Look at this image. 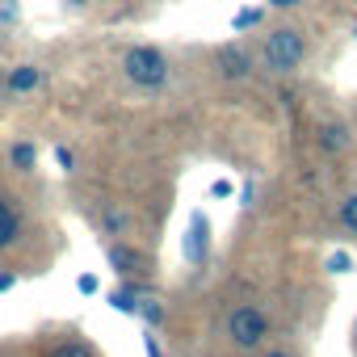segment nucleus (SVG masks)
<instances>
[{
	"instance_id": "nucleus-6",
	"label": "nucleus",
	"mask_w": 357,
	"mask_h": 357,
	"mask_svg": "<svg viewBox=\"0 0 357 357\" xmlns=\"http://www.w3.org/2000/svg\"><path fill=\"white\" fill-rule=\"evenodd\" d=\"M17 236H22V219H17V211H13L9 202H0V248L17 244Z\"/></svg>"
},
{
	"instance_id": "nucleus-19",
	"label": "nucleus",
	"mask_w": 357,
	"mask_h": 357,
	"mask_svg": "<svg viewBox=\"0 0 357 357\" xmlns=\"http://www.w3.org/2000/svg\"><path fill=\"white\" fill-rule=\"evenodd\" d=\"M211 194H215V198H227V194H231V185H227V181H215V185H211Z\"/></svg>"
},
{
	"instance_id": "nucleus-10",
	"label": "nucleus",
	"mask_w": 357,
	"mask_h": 357,
	"mask_svg": "<svg viewBox=\"0 0 357 357\" xmlns=\"http://www.w3.org/2000/svg\"><path fill=\"white\" fill-rule=\"evenodd\" d=\"M9 160H13V168H22V172H30V168H34V147H30V143H13V151H9Z\"/></svg>"
},
{
	"instance_id": "nucleus-1",
	"label": "nucleus",
	"mask_w": 357,
	"mask_h": 357,
	"mask_svg": "<svg viewBox=\"0 0 357 357\" xmlns=\"http://www.w3.org/2000/svg\"><path fill=\"white\" fill-rule=\"evenodd\" d=\"M122 72H126V80L139 84V89H160V84L168 80V59H164L155 47H130L126 59H122Z\"/></svg>"
},
{
	"instance_id": "nucleus-5",
	"label": "nucleus",
	"mask_w": 357,
	"mask_h": 357,
	"mask_svg": "<svg viewBox=\"0 0 357 357\" xmlns=\"http://www.w3.org/2000/svg\"><path fill=\"white\" fill-rule=\"evenodd\" d=\"M206 231H211V227H206V219H202V215H194V223H190V236H185V257H190L194 265L206 257Z\"/></svg>"
},
{
	"instance_id": "nucleus-15",
	"label": "nucleus",
	"mask_w": 357,
	"mask_h": 357,
	"mask_svg": "<svg viewBox=\"0 0 357 357\" xmlns=\"http://www.w3.org/2000/svg\"><path fill=\"white\" fill-rule=\"evenodd\" d=\"M17 22V0H0V26H13Z\"/></svg>"
},
{
	"instance_id": "nucleus-7",
	"label": "nucleus",
	"mask_w": 357,
	"mask_h": 357,
	"mask_svg": "<svg viewBox=\"0 0 357 357\" xmlns=\"http://www.w3.org/2000/svg\"><path fill=\"white\" fill-rule=\"evenodd\" d=\"M38 80H43V72L34 63H22L9 72V93H30V89H38Z\"/></svg>"
},
{
	"instance_id": "nucleus-20",
	"label": "nucleus",
	"mask_w": 357,
	"mask_h": 357,
	"mask_svg": "<svg viewBox=\"0 0 357 357\" xmlns=\"http://www.w3.org/2000/svg\"><path fill=\"white\" fill-rule=\"evenodd\" d=\"M93 290H97V278L84 273V278H80V294H93Z\"/></svg>"
},
{
	"instance_id": "nucleus-13",
	"label": "nucleus",
	"mask_w": 357,
	"mask_h": 357,
	"mask_svg": "<svg viewBox=\"0 0 357 357\" xmlns=\"http://www.w3.org/2000/svg\"><path fill=\"white\" fill-rule=\"evenodd\" d=\"M109 303H114V307H118V311H126V315H130V311H135V303H139V298H135V290H114V294H109Z\"/></svg>"
},
{
	"instance_id": "nucleus-24",
	"label": "nucleus",
	"mask_w": 357,
	"mask_h": 357,
	"mask_svg": "<svg viewBox=\"0 0 357 357\" xmlns=\"http://www.w3.org/2000/svg\"><path fill=\"white\" fill-rule=\"evenodd\" d=\"M72 5H89V0H72Z\"/></svg>"
},
{
	"instance_id": "nucleus-9",
	"label": "nucleus",
	"mask_w": 357,
	"mask_h": 357,
	"mask_svg": "<svg viewBox=\"0 0 357 357\" xmlns=\"http://www.w3.org/2000/svg\"><path fill=\"white\" fill-rule=\"evenodd\" d=\"M319 135H324V139H319V143H324V147H328V151H340V147H344V143H349V130H344V126H340V122H328V126H324V130H319Z\"/></svg>"
},
{
	"instance_id": "nucleus-22",
	"label": "nucleus",
	"mask_w": 357,
	"mask_h": 357,
	"mask_svg": "<svg viewBox=\"0 0 357 357\" xmlns=\"http://www.w3.org/2000/svg\"><path fill=\"white\" fill-rule=\"evenodd\" d=\"M13 282H17V278H13V273H0V290H9V286H13Z\"/></svg>"
},
{
	"instance_id": "nucleus-21",
	"label": "nucleus",
	"mask_w": 357,
	"mask_h": 357,
	"mask_svg": "<svg viewBox=\"0 0 357 357\" xmlns=\"http://www.w3.org/2000/svg\"><path fill=\"white\" fill-rule=\"evenodd\" d=\"M269 5H273V9H294L298 0H269Z\"/></svg>"
},
{
	"instance_id": "nucleus-17",
	"label": "nucleus",
	"mask_w": 357,
	"mask_h": 357,
	"mask_svg": "<svg viewBox=\"0 0 357 357\" xmlns=\"http://www.w3.org/2000/svg\"><path fill=\"white\" fill-rule=\"evenodd\" d=\"M126 227V215L122 211H105V231H122Z\"/></svg>"
},
{
	"instance_id": "nucleus-3",
	"label": "nucleus",
	"mask_w": 357,
	"mask_h": 357,
	"mask_svg": "<svg viewBox=\"0 0 357 357\" xmlns=\"http://www.w3.org/2000/svg\"><path fill=\"white\" fill-rule=\"evenodd\" d=\"M227 332H231V340H236L240 349H257V344L265 340L269 324H265V315H261L257 307H236L231 319H227Z\"/></svg>"
},
{
	"instance_id": "nucleus-4",
	"label": "nucleus",
	"mask_w": 357,
	"mask_h": 357,
	"mask_svg": "<svg viewBox=\"0 0 357 357\" xmlns=\"http://www.w3.org/2000/svg\"><path fill=\"white\" fill-rule=\"evenodd\" d=\"M219 72H223L227 80H244V76H248V55H244L240 47H223V51H219Z\"/></svg>"
},
{
	"instance_id": "nucleus-14",
	"label": "nucleus",
	"mask_w": 357,
	"mask_h": 357,
	"mask_svg": "<svg viewBox=\"0 0 357 357\" xmlns=\"http://www.w3.org/2000/svg\"><path fill=\"white\" fill-rule=\"evenodd\" d=\"M340 223H344L349 231H357V194H353V198L340 206Z\"/></svg>"
},
{
	"instance_id": "nucleus-8",
	"label": "nucleus",
	"mask_w": 357,
	"mask_h": 357,
	"mask_svg": "<svg viewBox=\"0 0 357 357\" xmlns=\"http://www.w3.org/2000/svg\"><path fill=\"white\" fill-rule=\"evenodd\" d=\"M109 265H114L118 273H135V269H139V252L126 248V244H114V248H109Z\"/></svg>"
},
{
	"instance_id": "nucleus-18",
	"label": "nucleus",
	"mask_w": 357,
	"mask_h": 357,
	"mask_svg": "<svg viewBox=\"0 0 357 357\" xmlns=\"http://www.w3.org/2000/svg\"><path fill=\"white\" fill-rule=\"evenodd\" d=\"M328 269H332V273H344V269H349V257H344V252H332V257H328Z\"/></svg>"
},
{
	"instance_id": "nucleus-23",
	"label": "nucleus",
	"mask_w": 357,
	"mask_h": 357,
	"mask_svg": "<svg viewBox=\"0 0 357 357\" xmlns=\"http://www.w3.org/2000/svg\"><path fill=\"white\" fill-rule=\"evenodd\" d=\"M269 357H290V353H269Z\"/></svg>"
},
{
	"instance_id": "nucleus-16",
	"label": "nucleus",
	"mask_w": 357,
	"mask_h": 357,
	"mask_svg": "<svg viewBox=\"0 0 357 357\" xmlns=\"http://www.w3.org/2000/svg\"><path fill=\"white\" fill-rule=\"evenodd\" d=\"M257 17H261L257 9H244V13H236V22H231V26H236V30H248V26H257Z\"/></svg>"
},
{
	"instance_id": "nucleus-12",
	"label": "nucleus",
	"mask_w": 357,
	"mask_h": 357,
	"mask_svg": "<svg viewBox=\"0 0 357 357\" xmlns=\"http://www.w3.org/2000/svg\"><path fill=\"white\" fill-rule=\"evenodd\" d=\"M51 357H93V349H89V344H80V340H68V344H59Z\"/></svg>"
},
{
	"instance_id": "nucleus-2",
	"label": "nucleus",
	"mask_w": 357,
	"mask_h": 357,
	"mask_svg": "<svg viewBox=\"0 0 357 357\" xmlns=\"http://www.w3.org/2000/svg\"><path fill=\"white\" fill-rule=\"evenodd\" d=\"M303 34L298 30H273L269 38H265V51H261V59H265V68L269 72H294L298 63H303Z\"/></svg>"
},
{
	"instance_id": "nucleus-11",
	"label": "nucleus",
	"mask_w": 357,
	"mask_h": 357,
	"mask_svg": "<svg viewBox=\"0 0 357 357\" xmlns=\"http://www.w3.org/2000/svg\"><path fill=\"white\" fill-rule=\"evenodd\" d=\"M135 311H139L147 324H160V319H164V307H160L155 298H139V303H135Z\"/></svg>"
}]
</instances>
